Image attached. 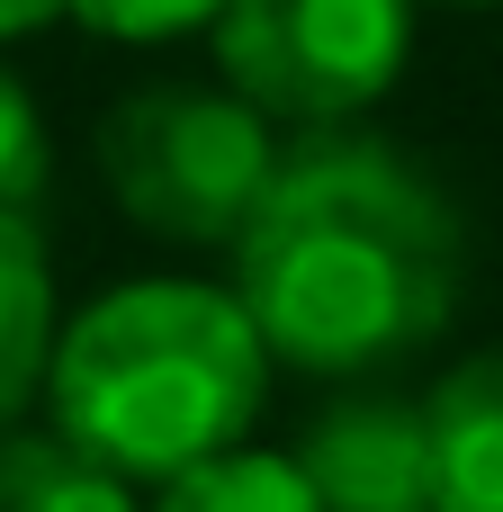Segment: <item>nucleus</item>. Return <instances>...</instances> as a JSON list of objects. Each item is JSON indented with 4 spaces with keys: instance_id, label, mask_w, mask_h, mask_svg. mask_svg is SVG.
Here are the masks:
<instances>
[{
    "instance_id": "9",
    "label": "nucleus",
    "mask_w": 503,
    "mask_h": 512,
    "mask_svg": "<svg viewBox=\"0 0 503 512\" xmlns=\"http://www.w3.org/2000/svg\"><path fill=\"white\" fill-rule=\"evenodd\" d=\"M153 512H315V495H306V477H297L288 450L234 441V450H216V459L162 477V486H153Z\"/></svg>"
},
{
    "instance_id": "5",
    "label": "nucleus",
    "mask_w": 503,
    "mask_h": 512,
    "mask_svg": "<svg viewBox=\"0 0 503 512\" xmlns=\"http://www.w3.org/2000/svg\"><path fill=\"white\" fill-rule=\"evenodd\" d=\"M315 512H432V441L405 396H342L288 450Z\"/></svg>"
},
{
    "instance_id": "1",
    "label": "nucleus",
    "mask_w": 503,
    "mask_h": 512,
    "mask_svg": "<svg viewBox=\"0 0 503 512\" xmlns=\"http://www.w3.org/2000/svg\"><path fill=\"white\" fill-rule=\"evenodd\" d=\"M225 288L279 369L369 378L414 360L459 315L468 225L414 153L360 126H324L270 162Z\"/></svg>"
},
{
    "instance_id": "13",
    "label": "nucleus",
    "mask_w": 503,
    "mask_h": 512,
    "mask_svg": "<svg viewBox=\"0 0 503 512\" xmlns=\"http://www.w3.org/2000/svg\"><path fill=\"white\" fill-rule=\"evenodd\" d=\"M441 9H495V0H441Z\"/></svg>"
},
{
    "instance_id": "11",
    "label": "nucleus",
    "mask_w": 503,
    "mask_h": 512,
    "mask_svg": "<svg viewBox=\"0 0 503 512\" xmlns=\"http://www.w3.org/2000/svg\"><path fill=\"white\" fill-rule=\"evenodd\" d=\"M216 9L225 0H63V18H81L108 45H180V36H207Z\"/></svg>"
},
{
    "instance_id": "2",
    "label": "nucleus",
    "mask_w": 503,
    "mask_h": 512,
    "mask_svg": "<svg viewBox=\"0 0 503 512\" xmlns=\"http://www.w3.org/2000/svg\"><path fill=\"white\" fill-rule=\"evenodd\" d=\"M270 351L234 288L216 279H126L54 324L45 360V432L117 468L126 486H162L234 441H252L270 405Z\"/></svg>"
},
{
    "instance_id": "8",
    "label": "nucleus",
    "mask_w": 503,
    "mask_h": 512,
    "mask_svg": "<svg viewBox=\"0 0 503 512\" xmlns=\"http://www.w3.org/2000/svg\"><path fill=\"white\" fill-rule=\"evenodd\" d=\"M0 512H144V495L63 432H0Z\"/></svg>"
},
{
    "instance_id": "4",
    "label": "nucleus",
    "mask_w": 503,
    "mask_h": 512,
    "mask_svg": "<svg viewBox=\"0 0 503 512\" xmlns=\"http://www.w3.org/2000/svg\"><path fill=\"white\" fill-rule=\"evenodd\" d=\"M216 72L270 126H360L414 63V0H225Z\"/></svg>"
},
{
    "instance_id": "10",
    "label": "nucleus",
    "mask_w": 503,
    "mask_h": 512,
    "mask_svg": "<svg viewBox=\"0 0 503 512\" xmlns=\"http://www.w3.org/2000/svg\"><path fill=\"white\" fill-rule=\"evenodd\" d=\"M45 180H54V135H45L27 81L0 63V216H36Z\"/></svg>"
},
{
    "instance_id": "7",
    "label": "nucleus",
    "mask_w": 503,
    "mask_h": 512,
    "mask_svg": "<svg viewBox=\"0 0 503 512\" xmlns=\"http://www.w3.org/2000/svg\"><path fill=\"white\" fill-rule=\"evenodd\" d=\"M54 261L36 216H0V432L27 423V405L45 396V360H54Z\"/></svg>"
},
{
    "instance_id": "12",
    "label": "nucleus",
    "mask_w": 503,
    "mask_h": 512,
    "mask_svg": "<svg viewBox=\"0 0 503 512\" xmlns=\"http://www.w3.org/2000/svg\"><path fill=\"white\" fill-rule=\"evenodd\" d=\"M54 18H63V0H0V45H18V36L54 27Z\"/></svg>"
},
{
    "instance_id": "3",
    "label": "nucleus",
    "mask_w": 503,
    "mask_h": 512,
    "mask_svg": "<svg viewBox=\"0 0 503 512\" xmlns=\"http://www.w3.org/2000/svg\"><path fill=\"white\" fill-rule=\"evenodd\" d=\"M90 153L126 225H144L171 252H234L279 162V126L216 81H144L108 99Z\"/></svg>"
},
{
    "instance_id": "6",
    "label": "nucleus",
    "mask_w": 503,
    "mask_h": 512,
    "mask_svg": "<svg viewBox=\"0 0 503 512\" xmlns=\"http://www.w3.org/2000/svg\"><path fill=\"white\" fill-rule=\"evenodd\" d=\"M432 512H503V351L459 360L423 396Z\"/></svg>"
}]
</instances>
